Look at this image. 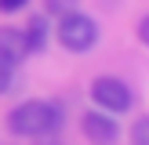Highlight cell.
I'll return each mask as SVG.
<instances>
[{"mask_svg":"<svg viewBox=\"0 0 149 145\" xmlns=\"http://www.w3.org/2000/svg\"><path fill=\"white\" fill-rule=\"evenodd\" d=\"M7 127H11V134L22 138L55 134L62 127V105L58 102H22L7 113Z\"/></svg>","mask_w":149,"mask_h":145,"instance_id":"6da1fadb","label":"cell"},{"mask_svg":"<svg viewBox=\"0 0 149 145\" xmlns=\"http://www.w3.org/2000/svg\"><path fill=\"white\" fill-rule=\"evenodd\" d=\"M58 40H62L65 51L84 55V51H91L95 40H98V26H95V18H87V14L69 11V14H62V22H58Z\"/></svg>","mask_w":149,"mask_h":145,"instance_id":"7a4b0ae2","label":"cell"},{"mask_svg":"<svg viewBox=\"0 0 149 145\" xmlns=\"http://www.w3.org/2000/svg\"><path fill=\"white\" fill-rule=\"evenodd\" d=\"M91 98L98 102V109H106V113H127L131 102H135V94H131V87L124 84V80L98 76L91 84Z\"/></svg>","mask_w":149,"mask_h":145,"instance_id":"3957f363","label":"cell"},{"mask_svg":"<svg viewBox=\"0 0 149 145\" xmlns=\"http://www.w3.org/2000/svg\"><path fill=\"white\" fill-rule=\"evenodd\" d=\"M80 127H84V138L91 145H113L116 138H120V130H116V120L109 113H87L84 120H80Z\"/></svg>","mask_w":149,"mask_h":145,"instance_id":"277c9868","label":"cell"},{"mask_svg":"<svg viewBox=\"0 0 149 145\" xmlns=\"http://www.w3.org/2000/svg\"><path fill=\"white\" fill-rule=\"evenodd\" d=\"M29 55V44H26V33L22 29H0V58H4L7 65H18L22 58Z\"/></svg>","mask_w":149,"mask_h":145,"instance_id":"5b68a950","label":"cell"},{"mask_svg":"<svg viewBox=\"0 0 149 145\" xmlns=\"http://www.w3.org/2000/svg\"><path fill=\"white\" fill-rule=\"evenodd\" d=\"M22 33H26L29 51H44V47H47V18H44V14H33L29 26L22 29Z\"/></svg>","mask_w":149,"mask_h":145,"instance_id":"8992f818","label":"cell"},{"mask_svg":"<svg viewBox=\"0 0 149 145\" xmlns=\"http://www.w3.org/2000/svg\"><path fill=\"white\" fill-rule=\"evenodd\" d=\"M131 145H149V116H138L131 127Z\"/></svg>","mask_w":149,"mask_h":145,"instance_id":"52a82bcc","label":"cell"},{"mask_svg":"<svg viewBox=\"0 0 149 145\" xmlns=\"http://www.w3.org/2000/svg\"><path fill=\"white\" fill-rule=\"evenodd\" d=\"M77 4L80 0H44V7H47V14H69V11H77Z\"/></svg>","mask_w":149,"mask_h":145,"instance_id":"ba28073f","label":"cell"},{"mask_svg":"<svg viewBox=\"0 0 149 145\" xmlns=\"http://www.w3.org/2000/svg\"><path fill=\"white\" fill-rule=\"evenodd\" d=\"M7 87H11V65H7L4 58H0V94H4Z\"/></svg>","mask_w":149,"mask_h":145,"instance_id":"9c48e42d","label":"cell"},{"mask_svg":"<svg viewBox=\"0 0 149 145\" xmlns=\"http://www.w3.org/2000/svg\"><path fill=\"white\" fill-rule=\"evenodd\" d=\"M26 4H29V0H0V11H7V14H11V11H22Z\"/></svg>","mask_w":149,"mask_h":145,"instance_id":"30bf717a","label":"cell"},{"mask_svg":"<svg viewBox=\"0 0 149 145\" xmlns=\"http://www.w3.org/2000/svg\"><path fill=\"white\" fill-rule=\"evenodd\" d=\"M138 40L149 47V18H142V22H138Z\"/></svg>","mask_w":149,"mask_h":145,"instance_id":"8fae6325","label":"cell"},{"mask_svg":"<svg viewBox=\"0 0 149 145\" xmlns=\"http://www.w3.org/2000/svg\"><path fill=\"white\" fill-rule=\"evenodd\" d=\"M36 145H58V142H55L51 134H40V142H36Z\"/></svg>","mask_w":149,"mask_h":145,"instance_id":"7c38bea8","label":"cell"}]
</instances>
